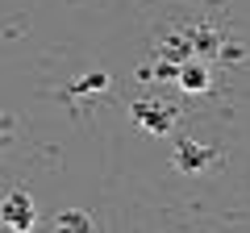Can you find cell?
<instances>
[{
	"label": "cell",
	"mask_w": 250,
	"mask_h": 233,
	"mask_svg": "<svg viewBox=\"0 0 250 233\" xmlns=\"http://www.w3.org/2000/svg\"><path fill=\"white\" fill-rule=\"evenodd\" d=\"M34 200H29V192H9L4 196V204H0V225L4 229H17V233H25V229H34Z\"/></svg>",
	"instance_id": "cell-1"
},
{
	"label": "cell",
	"mask_w": 250,
	"mask_h": 233,
	"mask_svg": "<svg viewBox=\"0 0 250 233\" xmlns=\"http://www.w3.org/2000/svg\"><path fill=\"white\" fill-rule=\"evenodd\" d=\"M134 121L146 129V134H154V137H167L171 134V125H175V108L171 104H154V100H138L134 104Z\"/></svg>",
	"instance_id": "cell-2"
},
{
	"label": "cell",
	"mask_w": 250,
	"mask_h": 233,
	"mask_svg": "<svg viewBox=\"0 0 250 233\" xmlns=\"http://www.w3.org/2000/svg\"><path fill=\"white\" fill-rule=\"evenodd\" d=\"M213 158H217V150H208V146H196V142H179L175 146V171H184V175L205 171Z\"/></svg>",
	"instance_id": "cell-3"
},
{
	"label": "cell",
	"mask_w": 250,
	"mask_h": 233,
	"mask_svg": "<svg viewBox=\"0 0 250 233\" xmlns=\"http://www.w3.org/2000/svg\"><path fill=\"white\" fill-rule=\"evenodd\" d=\"M188 42H192V54H200V58H213V54H225V42L217 38V29H208V25H196V29H188Z\"/></svg>",
	"instance_id": "cell-4"
},
{
	"label": "cell",
	"mask_w": 250,
	"mask_h": 233,
	"mask_svg": "<svg viewBox=\"0 0 250 233\" xmlns=\"http://www.w3.org/2000/svg\"><path fill=\"white\" fill-rule=\"evenodd\" d=\"M175 79H179V88H184V92H196V96H200V92H208V67L184 58L179 71H175Z\"/></svg>",
	"instance_id": "cell-5"
},
{
	"label": "cell",
	"mask_w": 250,
	"mask_h": 233,
	"mask_svg": "<svg viewBox=\"0 0 250 233\" xmlns=\"http://www.w3.org/2000/svg\"><path fill=\"white\" fill-rule=\"evenodd\" d=\"M54 229H80V233H88L92 229V216H83V213H59V216H54Z\"/></svg>",
	"instance_id": "cell-6"
},
{
	"label": "cell",
	"mask_w": 250,
	"mask_h": 233,
	"mask_svg": "<svg viewBox=\"0 0 250 233\" xmlns=\"http://www.w3.org/2000/svg\"><path fill=\"white\" fill-rule=\"evenodd\" d=\"M104 83H108V75H104V71H96V75H83V79L75 83L71 92H75V96H80V92H100Z\"/></svg>",
	"instance_id": "cell-7"
},
{
	"label": "cell",
	"mask_w": 250,
	"mask_h": 233,
	"mask_svg": "<svg viewBox=\"0 0 250 233\" xmlns=\"http://www.w3.org/2000/svg\"><path fill=\"white\" fill-rule=\"evenodd\" d=\"M0 146H4V137H0Z\"/></svg>",
	"instance_id": "cell-8"
}]
</instances>
